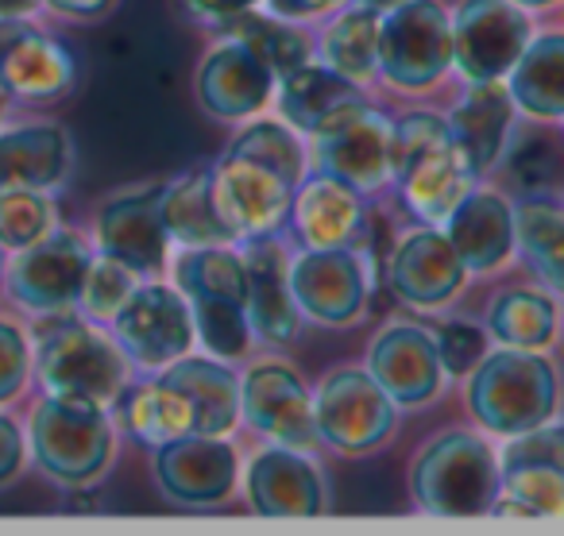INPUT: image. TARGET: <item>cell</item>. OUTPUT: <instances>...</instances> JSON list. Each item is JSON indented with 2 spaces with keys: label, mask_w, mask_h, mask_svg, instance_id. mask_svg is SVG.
<instances>
[{
  "label": "cell",
  "mask_w": 564,
  "mask_h": 536,
  "mask_svg": "<svg viewBox=\"0 0 564 536\" xmlns=\"http://www.w3.org/2000/svg\"><path fill=\"white\" fill-rule=\"evenodd\" d=\"M109 328L112 340L128 355V363L148 374L189 355V348L197 343L189 302L182 297L178 286H166L159 278L140 282L132 297L117 309V317L109 320Z\"/></svg>",
  "instance_id": "30bf717a"
},
{
  "label": "cell",
  "mask_w": 564,
  "mask_h": 536,
  "mask_svg": "<svg viewBox=\"0 0 564 536\" xmlns=\"http://www.w3.org/2000/svg\"><path fill=\"white\" fill-rule=\"evenodd\" d=\"M507 158H510V174H514V182L522 189H545L564 174L561 151L549 140H525L522 147L507 151Z\"/></svg>",
  "instance_id": "60d3db41"
},
{
  "label": "cell",
  "mask_w": 564,
  "mask_h": 536,
  "mask_svg": "<svg viewBox=\"0 0 564 536\" xmlns=\"http://www.w3.org/2000/svg\"><path fill=\"white\" fill-rule=\"evenodd\" d=\"M314 420L325 448L340 456H371L394 436L399 405L360 367H337L314 394Z\"/></svg>",
  "instance_id": "ba28073f"
},
{
  "label": "cell",
  "mask_w": 564,
  "mask_h": 536,
  "mask_svg": "<svg viewBox=\"0 0 564 536\" xmlns=\"http://www.w3.org/2000/svg\"><path fill=\"white\" fill-rule=\"evenodd\" d=\"M414 505L430 517H484L499 494V456L479 433H437L410 471Z\"/></svg>",
  "instance_id": "8992f818"
},
{
  "label": "cell",
  "mask_w": 564,
  "mask_h": 536,
  "mask_svg": "<svg viewBox=\"0 0 564 536\" xmlns=\"http://www.w3.org/2000/svg\"><path fill=\"white\" fill-rule=\"evenodd\" d=\"M274 89H279V78L271 74V66L236 40L213 47L194 78L197 105L205 117L220 120V124L259 117L274 101Z\"/></svg>",
  "instance_id": "d6986e66"
},
{
  "label": "cell",
  "mask_w": 564,
  "mask_h": 536,
  "mask_svg": "<svg viewBox=\"0 0 564 536\" xmlns=\"http://www.w3.org/2000/svg\"><path fill=\"white\" fill-rule=\"evenodd\" d=\"M189 317H194V340L213 359H243L256 343V332L248 325V305L232 297H186Z\"/></svg>",
  "instance_id": "d590c367"
},
{
  "label": "cell",
  "mask_w": 564,
  "mask_h": 536,
  "mask_svg": "<svg viewBox=\"0 0 564 536\" xmlns=\"http://www.w3.org/2000/svg\"><path fill=\"white\" fill-rule=\"evenodd\" d=\"M291 294L314 325L352 328L368 313V266L356 248H302L291 259Z\"/></svg>",
  "instance_id": "7c38bea8"
},
{
  "label": "cell",
  "mask_w": 564,
  "mask_h": 536,
  "mask_svg": "<svg viewBox=\"0 0 564 536\" xmlns=\"http://www.w3.org/2000/svg\"><path fill=\"white\" fill-rule=\"evenodd\" d=\"M151 474L166 502L186 505V510H217L236 494L240 456L228 444V436L189 433L159 444Z\"/></svg>",
  "instance_id": "5bb4252c"
},
{
  "label": "cell",
  "mask_w": 564,
  "mask_h": 536,
  "mask_svg": "<svg viewBox=\"0 0 564 536\" xmlns=\"http://www.w3.org/2000/svg\"><path fill=\"white\" fill-rule=\"evenodd\" d=\"M94 259L97 251L89 248L86 236L55 228L32 248L12 251L9 266H4V294L12 305L35 313V317L74 309Z\"/></svg>",
  "instance_id": "9c48e42d"
},
{
  "label": "cell",
  "mask_w": 564,
  "mask_h": 536,
  "mask_svg": "<svg viewBox=\"0 0 564 536\" xmlns=\"http://www.w3.org/2000/svg\"><path fill=\"white\" fill-rule=\"evenodd\" d=\"M9 101H12V97L0 89V124H4V117H9Z\"/></svg>",
  "instance_id": "681fc988"
},
{
  "label": "cell",
  "mask_w": 564,
  "mask_h": 536,
  "mask_svg": "<svg viewBox=\"0 0 564 536\" xmlns=\"http://www.w3.org/2000/svg\"><path fill=\"white\" fill-rule=\"evenodd\" d=\"M32 382V332L0 317V409L12 405Z\"/></svg>",
  "instance_id": "f35d334b"
},
{
  "label": "cell",
  "mask_w": 564,
  "mask_h": 536,
  "mask_svg": "<svg viewBox=\"0 0 564 536\" xmlns=\"http://www.w3.org/2000/svg\"><path fill=\"white\" fill-rule=\"evenodd\" d=\"M117 413L124 433L148 444V448H159V444L194 433V409H189L186 394L178 386H171L163 374L135 382V386L128 382L117 397Z\"/></svg>",
  "instance_id": "f546056e"
},
{
  "label": "cell",
  "mask_w": 564,
  "mask_h": 536,
  "mask_svg": "<svg viewBox=\"0 0 564 536\" xmlns=\"http://www.w3.org/2000/svg\"><path fill=\"white\" fill-rule=\"evenodd\" d=\"M514 251L553 294L564 297V205L530 194L514 205Z\"/></svg>",
  "instance_id": "1f68e13d"
},
{
  "label": "cell",
  "mask_w": 564,
  "mask_h": 536,
  "mask_svg": "<svg viewBox=\"0 0 564 536\" xmlns=\"http://www.w3.org/2000/svg\"><path fill=\"white\" fill-rule=\"evenodd\" d=\"M445 236L468 274L499 271L514 255V205L491 189H468L445 217Z\"/></svg>",
  "instance_id": "484cf974"
},
{
  "label": "cell",
  "mask_w": 564,
  "mask_h": 536,
  "mask_svg": "<svg viewBox=\"0 0 564 536\" xmlns=\"http://www.w3.org/2000/svg\"><path fill=\"white\" fill-rule=\"evenodd\" d=\"M243 494L259 517H322L325 513V479L310 451L271 448L256 451L243 471Z\"/></svg>",
  "instance_id": "44dd1931"
},
{
  "label": "cell",
  "mask_w": 564,
  "mask_h": 536,
  "mask_svg": "<svg viewBox=\"0 0 564 536\" xmlns=\"http://www.w3.org/2000/svg\"><path fill=\"white\" fill-rule=\"evenodd\" d=\"M360 4H368V9H376V12H387V9H394V4H402V0H360Z\"/></svg>",
  "instance_id": "c3c4849f"
},
{
  "label": "cell",
  "mask_w": 564,
  "mask_h": 536,
  "mask_svg": "<svg viewBox=\"0 0 564 536\" xmlns=\"http://www.w3.org/2000/svg\"><path fill=\"white\" fill-rule=\"evenodd\" d=\"M530 40L533 24L514 0H464L453 12V66L468 81H502Z\"/></svg>",
  "instance_id": "e0dca14e"
},
{
  "label": "cell",
  "mask_w": 564,
  "mask_h": 536,
  "mask_svg": "<svg viewBox=\"0 0 564 536\" xmlns=\"http://www.w3.org/2000/svg\"><path fill=\"white\" fill-rule=\"evenodd\" d=\"M28 448L51 482L86 490L109 474L117 456V425L105 405L43 394L28 420Z\"/></svg>",
  "instance_id": "3957f363"
},
{
  "label": "cell",
  "mask_w": 564,
  "mask_h": 536,
  "mask_svg": "<svg viewBox=\"0 0 564 536\" xmlns=\"http://www.w3.org/2000/svg\"><path fill=\"white\" fill-rule=\"evenodd\" d=\"M345 4H352V0H267V12L299 24V20L333 17V12H340Z\"/></svg>",
  "instance_id": "7bdbcfd3"
},
{
  "label": "cell",
  "mask_w": 564,
  "mask_h": 536,
  "mask_svg": "<svg viewBox=\"0 0 564 536\" xmlns=\"http://www.w3.org/2000/svg\"><path fill=\"white\" fill-rule=\"evenodd\" d=\"M391 186L402 194V205L425 225H445L453 205L471 189L448 120L437 112H406L394 120L391 135Z\"/></svg>",
  "instance_id": "277c9868"
},
{
  "label": "cell",
  "mask_w": 564,
  "mask_h": 536,
  "mask_svg": "<svg viewBox=\"0 0 564 536\" xmlns=\"http://www.w3.org/2000/svg\"><path fill=\"white\" fill-rule=\"evenodd\" d=\"M453 70V17L437 0H402L379 17V78L425 94Z\"/></svg>",
  "instance_id": "52a82bcc"
},
{
  "label": "cell",
  "mask_w": 564,
  "mask_h": 536,
  "mask_svg": "<svg viewBox=\"0 0 564 536\" xmlns=\"http://www.w3.org/2000/svg\"><path fill=\"white\" fill-rule=\"evenodd\" d=\"M240 417L248 420V428H256L259 436L282 444V448H322L314 394L291 363L259 359L248 367V374L240 379Z\"/></svg>",
  "instance_id": "4fadbf2b"
},
{
  "label": "cell",
  "mask_w": 564,
  "mask_h": 536,
  "mask_svg": "<svg viewBox=\"0 0 564 536\" xmlns=\"http://www.w3.org/2000/svg\"><path fill=\"white\" fill-rule=\"evenodd\" d=\"M468 409L484 433L518 436L545 425L561 409V379L541 351H487L468 374Z\"/></svg>",
  "instance_id": "5b68a950"
},
{
  "label": "cell",
  "mask_w": 564,
  "mask_h": 536,
  "mask_svg": "<svg viewBox=\"0 0 564 536\" xmlns=\"http://www.w3.org/2000/svg\"><path fill=\"white\" fill-rule=\"evenodd\" d=\"M213 28H217L225 40L243 43L251 55L263 58L279 81L286 78V74L299 70V66L314 63V43L306 40V32H299L294 20H282V17H274V12L248 9V12H236V17H228V20H217Z\"/></svg>",
  "instance_id": "d6a6232c"
},
{
  "label": "cell",
  "mask_w": 564,
  "mask_h": 536,
  "mask_svg": "<svg viewBox=\"0 0 564 536\" xmlns=\"http://www.w3.org/2000/svg\"><path fill=\"white\" fill-rule=\"evenodd\" d=\"M514 112L518 105L502 81H468V94L445 117L471 178H484L499 163H507L510 135H514Z\"/></svg>",
  "instance_id": "7402d4cb"
},
{
  "label": "cell",
  "mask_w": 564,
  "mask_h": 536,
  "mask_svg": "<svg viewBox=\"0 0 564 536\" xmlns=\"http://www.w3.org/2000/svg\"><path fill=\"white\" fill-rule=\"evenodd\" d=\"M55 228L58 217L47 189H28V186L0 189V243H4L9 255L40 243Z\"/></svg>",
  "instance_id": "8d00e7d4"
},
{
  "label": "cell",
  "mask_w": 564,
  "mask_h": 536,
  "mask_svg": "<svg viewBox=\"0 0 564 536\" xmlns=\"http://www.w3.org/2000/svg\"><path fill=\"white\" fill-rule=\"evenodd\" d=\"M163 182L151 186H132L112 194L97 209L94 220V243L97 255H109L135 271L140 278H163L171 263V236L163 225Z\"/></svg>",
  "instance_id": "8fae6325"
},
{
  "label": "cell",
  "mask_w": 564,
  "mask_h": 536,
  "mask_svg": "<svg viewBox=\"0 0 564 536\" xmlns=\"http://www.w3.org/2000/svg\"><path fill=\"white\" fill-rule=\"evenodd\" d=\"M274 101H279V117L286 120L294 132L317 135L337 117H345L348 109L368 101V97H364L360 81L345 78V74H337L333 66L306 63L279 81Z\"/></svg>",
  "instance_id": "4316f807"
},
{
  "label": "cell",
  "mask_w": 564,
  "mask_h": 536,
  "mask_svg": "<svg viewBox=\"0 0 564 536\" xmlns=\"http://www.w3.org/2000/svg\"><path fill=\"white\" fill-rule=\"evenodd\" d=\"M514 105L533 120H564V32L533 35L507 74Z\"/></svg>",
  "instance_id": "4dcf8cb0"
},
{
  "label": "cell",
  "mask_w": 564,
  "mask_h": 536,
  "mask_svg": "<svg viewBox=\"0 0 564 536\" xmlns=\"http://www.w3.org/2000/svg\"><path fill=\"white\" fill-rule=\"evenodd\" d=\"M248 325L259 343H291L302 328V309L291 294V255L279 236L248 240Z\"/></svg>",
  "instance_id": "603a6c76"
},
{
  "label": "cell",
  "mask_w": 564,
  "mask_h": 536,
  "mask_svg": "<svg viewBox=\"0 0 564 536\" xmlns=\"http://www.w3.org/2000/svg\"><path fill=\"white\" fill-rule=\"evenodd\" d=\"M163 225L174 248H217V243H236L228 225L217 212L213 197V166H197L178 178L163 182Z\"/></svg>",
  "instance_id": "f1b7e54d"
},
{
  "label": "cell",
  "mask_w": 564,
  "mask_h": 536,
  "mask_svg": "<svg viewBox=\"0 0 564 536\" xmlns=\"http://www.w3.org/2000/svg\"><path fill=\"white\" fill-rule=\"evenodd\" d=\"M368 371L391 394L399 409H422L445 386V367L437 355V332L410 320H394L371 340Z\"/></svg>",
  "instance_id": "ac0fdd59"
},
{
  "label": "cell",
  "mask_w": 564,
  "mask_h": 536,
  "mask_svg": "<svg viewBox=\"0 0 564 536\" xmlns=\"http://www.w3.org/2000/svg\"><path fill=\"white\" fill-rule=\"evenodd\" d=\"M487 336L499 348L545 351L556 336V305L541 289H502L487 302Z\"/></svg>",
  "instance_id": "e575fe53"
},
{
  "label": "cell",
  "mask_w": 564,
  "mask_h": 536,
  "mask_svg": "<svg viewBox=\"0 0 564 536\" xmlns=\"http://www.w3.org/2000/svg\"><path fill=\"white\" fill-rule=\"evenodd\" d=\"M437 355L445 374L468 379L479 367V359L487 355V332L479 325H468V320H448L437 332Z\"/></svg>",
  "instance_id": "ab89813d"
},
{
  "label": "cell",
  "mask_w": 564,
  "mask_h": 536,
  "mask_svg": "<svg viewBox=\"0 0 564 536\" xmlns=\"http://www.w3.org/2000/svg\"><path fill=\"white\" fill-rule=\"evenodd\" d=\"M379 17L383 12L368 9V4H345L329 28L322 32V63L333 66L345 78L368 81L379 78Z\"/></svg>",
  "instance_id": "836d02e7"
},
{
  "label": "cell",
  "mask_w": 564,
  "mask_h": 536,
  "mask_svg": "<svg viewBox=\"0 0 564 536\" xmlns=\"http://www.w3.org/2000/svg\"><path fill=\"white\" fill-rule=\"evenodd\" d=\"M135 286H140V274L128 271V266L117 263V259L97 255L94 263H89V274H86V282H82V294H78V305H74V309H78L82 317L94 320V325H109V320L117 317L120 305L132 297Z\"/></svg>",
  "instance_id": "74e56055"
},
{
  "label": "cell",
  "mask_w": 564,
  "mask_h": 536,
  "mask_svg": "<svg viewBox=\"0 0 564 536\" xmlns=\"http://www.w3.org/2000/svg\"><path fill=\"white\" fill-rule=\"evenodd\" d=\"M155 374H163L171 386L186 394L189 409H194V433L228 436L236 428V420H240V379L228 371L225 359L182 355Z\"/></svg>",
  "instance_id": "83f0119b"
},
{
  "label": "cell",
  "mask_w": 564,
  "mask_h": 536,
  "mask_svg": "<svg viewBox=\"0 0 564 536\" xmlns=\"http://www.w3.org/2000/svg\"><path fill=\"white\" fill-rule=\"evenodd\" d=\"M28 467V436L17 417L0 409V486H9Z\"/></svg>",
  "instance_id": "b9f144b4"
},
{
  "label": "cell",
  "mask_w": 564,
  "mask_h": 536,
  "mask_svg": "<svg viewBox=\"0 0 564 536\" xmlns=\"http://www.w3.org/2000/svg\"><path fill=\"white\" fill-rule=\"evenodd\" d=\"M120 0H43V9L58 12L66 20H101L117 9Z\"/></svg>",
  "instance_id": "ee69618b"
},
{
  "label": "cell",
  "mask_w": 564,
  "mask_h": 536,
  "mask_svg": "<svg viewBox=\"0 0 564 536\" xmlns=\"http://www.w3.org/2000/svg\"><path fill=\"white\" fill-rule=\"evenodd\" d=\"M32 371L43 394L82 397L112 409L128 386V355L78 309L43 313L32 325Z\"/></svg>",
  "instance_id": "7a4b0ae2"
},
{
  "label": "cell",
  "mask_w": 564,
  "mask_h": 536,
  "mask_svg": "<svg viewBox=\"0 0 564 536\" xmlns=\"http://www.w3.org/2000/svg\"><path fill=\"white\" fill-rule=\"evenodd\" d=\"M78 86V63L70 47L47 35L32 17L0 20V89L12 101L55 105Z\"/></svg>",
  "instance_id": "2e32d148"
},
{
  "label": "cell",
  "mask_w": 564,
  "mask_h": 536,
  "mask_svg": "<svg viewBox=\"0 0 564 536\" xmlns=\"http://www.w3.org/2000/svg\"><path fill=\"white\" fill-rule=\"evenodd\" d=\"M391 135L394 120H387L368 101L348 109L329 128L310 135L314 171L348 182L356 194H376L391 182Z\"/></svg>",
  "instance_id": "9a60e30c"
},
{
  "label": "cell",
  "mask_w": 564,
  "mask_h": 536,
  "mask_svg": "<svg viewBox=\"0 0 564 536\" xmlns=\"http://www.w3.org/2000/svg\"><path fill=\"white\" fill-rule=\"evenodd\" d=\"M518 9H553V4H561V0H514Z\"/></svg>",
  "instance_id": "7dc6e473"
},
{
  "label": "cell",
  "mask_w": 564,
  "mask_h": 536,
  "mask_svg": "<svg viewBox=\"0 0 564 536\" xmlns=\"http://www.w3.org/2000/svg\"><path fill=\"white\" fill-rule=\"evenodd\" d=\"M40 9H43V0H0V20L35 17Z\"/></svg>",
  "instance_id": "bcb514c9"
},
{
  "label": "cell",
  "mask_w": 564,
  "mask_h": 536,
  "mask_svg": "<svg viewBox=\"0 0 564 536\" xmlns=\"http://www.w3.org/2000/svg\"><path fill=\"white\" fill-rule=\"evenodd\" d=\"M468 278L471 274L460 251L437 228H417V232L402 236L399 248L391 251V266H387L394 297L414 309H445Z\"/></svg>",
  "instance_id": "ffe728a7"
},
{
  "label": "cell",
  "mask_w": 564,
  "mask_h": 536,
  "mask_svg": "<svg viewBox=\"0 0 564 536\" xmlns=\"http://www.w3.org/2000/svg\"><path fill=\"white\" fill-rule=\"evenodd\" d=\"M4 266H9V251H4V243H0V289H4Z\"/></svg>",
  "instance_id": "f907efd6"
},
{
  "label": "cell",
  "mask_w": 564,
  "mask_h": 536,
  "mask_svg": "<svg viewBox=\"0 0 564 536\" xmlns=\"http://www.w3.org/2000/svg\"><path fill=\"white\" fill-rule=\"evenodd\" d=\"M291 220L302 248H356L368 228V209L364 194H356L348 182L314 171L294 194Z\"/></svg>",
  "instance_id": "cb8c5ba5"
},
{
  "label": "cell",
  "mask_w": 564,
  "mask_h": 536,
  "mask_svg": "<svg viewBox=\"0 0 564 536\" xmlns=\"http://www.w3.org/2000/svg\"><path fill=\"white\" fill-rule=\"evenodd\" d=\"M194 17L209 20V24H217V20H228L236 17V12H248V9H259L263 0H182Z\"/></svg>",
  "instance_id": "f6af8a7d"
},
{
  "label": "cell",
  "mask_w": 564,
  "mask_h": 536,
  "mask_svg": "<svg viewBox=\"0 0 564 536\" xmlns=\"http://www.w3.org/2000/svg\"><path fill=\"white\" fill-rule=\"evenodd\" d=\"M306 178V147L286 120L251 117L213 166L217 212L236 243L279 236Z\"/></svg>",
  "instance_id": "6da1fadb"
},
{
  "label": "cell",
  "mask_w": 564,
  "mask_h": 536,
  "mask_svg": "<svg viewBox=\"0 0 564 536\" xmlns=\"http://www.w3.org/2000/svg\"><path fill=\"white\" fill-rule=\"evenodd\" d=\"M74 171V140L55 120L0 128V189H58Z\"/></svg>",
  "instance_id": "d4e9b609"
}]
</instances>
